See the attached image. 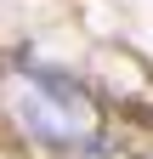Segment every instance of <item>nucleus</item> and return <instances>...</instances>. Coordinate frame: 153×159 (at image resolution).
Masks as SVG:
<instances>
[{
	"label": "nucleus",
	"instance_id": "obj_1",
	"mask_svg": "<svg viewBox=\"0 0 153 159\" xmlns=\"http://www.w3.org/2000/svg\"><path fill=\"white\" fill-rule=\"evenodd\" d=\"M6 108L46 148H68L74 153L80 142L97 136V102L85 97V85L74 74H63V68H46V63H17L11 68Z\"/></svg>",
	"mask_w": 153,
	"mask_h": 159
},
{
	"label": "nucleus",
	"instance_id": "obj_2",
	"mask_svg": "<svg viewBox=\"0 0 153 159\" xmlns=\"http://www.w3.org/2000/svg\"><path fill=\"white\" fill-rule=\"evenodd\" d=\"M119 153H125L119 142H97V136H91V142H80L68 159H119Z\"/></svg>",
	"mask_w": 153,
	"mask_h": 159
}]
</instances>
